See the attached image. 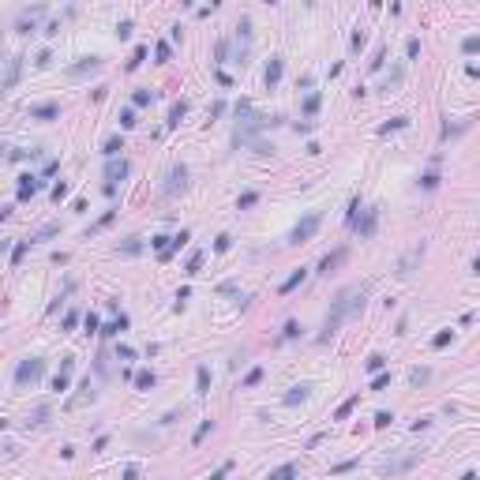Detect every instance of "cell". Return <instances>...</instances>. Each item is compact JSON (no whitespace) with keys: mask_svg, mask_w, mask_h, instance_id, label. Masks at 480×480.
Instances as JSON below:
<instances>
[{"mask_svg":"<svg viewBox=\"0 0 480 480\" xmlns=\"http://www.w3.org/2000/svg\"><path fill=\"white\" fill-rule=\"evenodd\" d=\"M364 296H368V285H360V289H345L338 300H334V312L323 319V330H319V341H330L334 334H338V326L349 319V315L364 312Z\"/></svg>","mask_w":480,"mask_h":480,"instance_id":"6da1fadb","label":"cell"},{"mask_svg":"<svg viewBox=\"0 0 480 480\" xmlns=\"http://www.w3.org/2000/svg\"><path fill=\"white\" fill-rule=\"evenodd\" d=\"M278 124H282V117H263V113L252 109V101H240L236 105V135H233V143L236 147H252L259 131L278 128Z\"/></svg>","mask_w":480,"mask_h":480,"instance_id":"7a4b0ae2","label":"cell"},{"mask_svg":"<svg viewBox=\"0 0 480 480\" xmlns=\"http://www.w3.org/2000/svg\"><path fill=\"white\" fill-rule=\"evenodd\" d=\"M45 375V360H38V357H26V360H19V368H15V387L19 390H26V387H34L38 379Z\"/></svg>","mask_w":480,"mask_h":480,"instance_id":"3957f363","label":"cell"},{"mask_svg":"<svg viewBox=\"0 0 480 480\" xmlns=\"http://www.w3.org/2000/svg\"><path fill=\"white\" fill-rule=\"evenodd\" d=\"M417 462H420V450H405L401 458H387V462L379 465V476H390V480H394V476H405Z\"/></svg>","mask_w":480,"mask_h":480,"instance_id":"277c9868","label":"cell"},{"mask_svg":"<svg viewBox=\"0 0 480 480\" xmlns=\"http://www.w3.org/2000/svg\"><path fill=\"white\" fill-rule=\"evenodd\" d=\"M319 222H323L319 210H312L308 218H300V222L293 225V233H289V244H308V240L315 236V229H319Z\"/></svg>","mask_w":480,"mask_h":480,"instance_id":"5b68a950","label":"cell"},{"mask_svg":"<svg viewBox=\"0 0 480 480\" xmlns=\"http://www.w3.org/2000/svg\"><path fill=\"white\" fill-rule=\"evenodd\" d=\"M375 225H379V207H364V214L353 218V233H357L360 240L375 236Z\"/></svg>","mask_w":480,"mask_h":480,"instance_id":"8992f818","label":"cell"},{"mask_svg":"<svg viewBox=\"0 0 480 480\" xmlns=\"http://www.w3.org/2000/svg\"><path fill=\"white\" fill-rule=\"evenodd\" d=\"M131 173V165L124 158H113V161H105V195H117V184L124 177Z\"/></svg>","mask_w":480,"mask_h":480,"instance_id":"52a82bcc","label":"cell"},{"mask_svg":"<svg viewBox=\"0 0 480 480\" xmlns=\"http://www.w3.org/2000/svg\"><path fill=\"white\" fill-rule=\"evenodd\" d=\"M248 49H252V19L240 15V23H236V60L240 64L248 60Z\"/></svg>","mask_w":480,"mask_h":480,"instance_id":"ba28073f","label":"cell"},{"mask_svg":"<svg viewBox=\"0 0 480 480\" xmlns=\"http://www.w3.org/2000/svg\"><path fill=\"white\" fill-rule=\"evenodd\" d=\"M188 188V169L184 165H173L165 173V188H161V195H177V191H184Z\"/></svg>","mask_w":480,"mask_h":480,"instance_id":"9c48e42d","label":"cell"},{"mask_svg":"<svg viewBox=\"0 0 480 480\" xmlns=\"http://www.w3.org/2000/svg\"><path fill=\"white\" fill-rule=\"evenodd\" d=\"M38 188H42V180H38L34 173H23V177H19V188H15V199L26 203L30 195H38Z\"/></svg>","mask_w":480,"mask_h":480,"instance_id":"30bf717a","label":"cell"},{"mask_svg":"<svg viewBox=\"0 0 480 480\" xmlns=\"http://www.w3.org/2000/svg\"><path fill=\"white\" fill-rule=\"evenodd\" d=\"M38 15H45V4H34V8H23L19 12V19H15V30L19 34H26V30H34V19Z\"/></svg>","mask_w":480,"mask_h":480,"instance_id":"8fae6325","label":"cell"},{"mask_svg":"<svg viewBox=\"0 0 480 480\" xmlns=\"http://www.w3.org/2000/svg\"><path fill=\"white\" fill-rule=\"evenodd\" d=\"M94 72H101V60H98V56H83L79 64H72V68H68L72 79H83V75H94Z\"/></svg>","mask_w":480,"mask_h":480,"instance_id":"7c38bea8","label":"cell"},{"mask_svg":"<svg viewBox=\"0 0 480 480\" xmlns=\"http://www.w3.org/2000/svg\"><path fill=\"white\" fill-rule=\"evenodd\" d=\"M282 72H285L282 56H270V64H266V72H263V83H266V90H274V86L282 83Z\"/></svg>","mask_w":480,"mask_h":480,"instance_id":"4fadbf2b","label":"cell"},{"mask_svg":"<svg viewBox=\"0 0 480 480\" xmlns=\"http://www.w3.org/2000/svg\"><path fill=\"white\" fill-rule=\"evenodd\" d=\"M19 72H23V56H8V72H4V90H15Z\"/></svg>","mask_w":480,"mask_h":480,"instance_id":"5bb4252c","label":"cell"},{"mask_svg":"<svg viewBox=\"0 0 480 480\" xmlns=\"http://www.w3.org/2000/svg\"><path fill=\"white\" fill-rule=\"evenodd\" d=\"M308 383H296V387H289V390H285V394H282V405H300V401L304 398H308Z\"/></svg>","mask_w":480,"mask_h":480,"instance_id":"9a60e30c","label":"cell"},{"mask_svg":"<svg viewBox=\"0 0 480 480\" xmlns=\"http://www.w3.org/2000/svg\"><path fill=\"white\" fill-rule=\"evenodd\" d=\"M60 117V105L56 101H45V105H34L30 109V120H56Z\"/></svg>","mask_w":480,"mask_h":480,"instance_id":"2e32d148","label":"cell"},{"mask_svg":"<svg viewBox=\"0 0 480 480\" xmlns=\"http://www.w3.org/2000/svg\"><path fill=\"white\" fill-rule=\"evenodd\" d=\"M304 282H308V266H300V270H293V274H289V278H285V282H282V289H278V293L285 296V293H293L296 285H304Z\"/></svg>","mask_w":480,"mask_h":480,"instance_id":"e0dca14e","label":"cell"},{"mask_svg":"<svg viewBox=\"0 0 480 480\" xmlns=\"http://www.w3.org/2000/svg\"><path fill=\"white\" fill-rule=\"evenodd\" d=\"M120 330H128V315H124V312H120L113 323H105V326H101V338H117Z\"/></svg>","mask_w":480,"mask_h":480,"instance_id":"ac0fdd59","label":"cell"},{"mask_svg":"<svg viewBox=\"0 0 480 480\" xmlns=\"http://www.w3.org/2000/svg\"><path fill=\"white\" fill-rule=\"evenodd\" d=\"M120 150H124V139H120V135H109V139L101 143V154L109 158V161H113V158H120Z\"/></svg>","mask_w":480,"mask_h":480,"instance_id":"d6986e66","label":"cell"},{"mask_svg":"<svg viewBox=\"0 0 480 480\" xmlns=\"http://www.w3.org/2000/svg\"><path fill=\"white\" fill-rule=\"evenodd\" d=\"M195 394H210V368L207 364L195 368Z\"/></svg>","mask_w":480,"mask_h":480,"instance_id":"ffe728a7","label":"cell"},{"mask_svg":"<svg viewBox=\"0 0 480 480\" xmlns=\"http://www.w3.org/2000/svg\"><path fill=\"white\" fill-rule=\"evenodd\" d=\"M345 259V248H338V252H330V255H323V263H319V274H330L334 266H338Z\"/></svg>","mask_w":480,"mask_h":480,"instance_id":"44dd1931","label":"cell"},{"mask_svg":"<svg viewBox=\"0 0 480 480\" xmlns=\"http://www.w3.org/2000/svg\"><path fill=\"white\" fill-rule=\"evenodd\" d=\"M184 117H188V101L180 98V101H173V109H169V128H177Z\"/></svg>","mask_w":480,"mask_h":480,"instance_id":"7402d4cb","label":"cell"},{"mask_svg":"<svg viewBox=\"0 0 480 480\" xmlns=\"http://www.w3.org/2000/svg\"><path fill=\"white\" fill-rule=\"evenodd\" d=\"M296 476H300V469H296V465H278L266 480H296Z\"/></svg>","mask_w":480,"mask_h":480,"instance_id":"603a6c76","label":"cell"},{"mask_svg":"<svg viewBox=\"0 0 480 480\" xmlns=\"http://www.w3.org/2000/svg\"><path fill=\"white\" fill-rule=\"evenodd\" d=\"M56 233H60V225L49 222V225H42V229H38V233L30 236V244H42V240H49V236H56Z\"/></svg>","mask_w":480,"mask_h":480,"instance_id":"cb8c5ba5","label":"cell"},{"mask_svg":"<svg viewBox=\"0 0 480 480\" xmlns=\"http://www.w3.org/2000/svg\"><path fill=\"white\" fill-rule=\"evenodd\" d=\"M154 383H158V375H154V371H147V368L135 375V387H139V390H154Z\"/></svg>","mask_w":480,"mask_h":480,"instance_id":"d4e9b609","label":"cell"},{"mask_svg":"<svg viewBox=\"0 0 480 480\" xmlns=\"http://www.w3.org/2000/svg\"><path fill=\"white\" fill-rule=\"evenodd\" d=\"M428 379H431V368H413V371H409V383H413V387H424Z\"/></svg>","mask_w":480,"mask_h":480,"instance_id":"484cf974","label":"cell"},{"mask_svg":"<svg viewBox=\"0 0 480 480\" xmlns=\"http://www.w3.org/2000/svg\"><path fill=\"white\" fill-rule=\"evenodd\" d=\"M26 252H30V240H19V244L12 248V266L23 263V255H26Z\"/></svg>","mask_w":480,"mask_h":480,"instance_id":"4316f807","label":"cell"},{"mask_svg":"<svg viewBox=\"0 0 480 480\" xmlns=\"http://www.w3.org/2000/svg\"><path fill=\"white\" fill-rule=\"evenodd\" d=\"M203 259H207L203 252H195V255H191V259H188V266H184V274H188V278H191V274H199V270H203Z\"/></svg>","mask_w":480,"mask_h":480,"instance_id":"83f0119b","label":"cell"},{"mask_svg":"<svg viewBox=\"0 0 480 480\" xmlns=\"http://www.w3.org/2000/svg\"><path fill=\"white\" fill-rule=\"evenodd\" d=\"M405 117H394V120H387V124H383V128H379V135H390V131H401V128H405Z\"/></svg>","mask_w":480,"mask_h":480,"instance_id":"f1b7e54d","label":"cell"},{"mask_svg":"<svg viewBox=\"0 0 480 480\" xmlns=\"http://www.w3.org/2000/svg\"><path fill=\"white\" fill-rule=\"evenodd\" d=\"M150 101H154V90H150V86L135 90V98H131V105H139V109H143V105H150Z\"/></svg>","mask_w":480,"mask_h":480,"instance_id":"f546056e","label":"cell"},{"mask_svg":"<svg viewBox=\"0 0 480 480\" xmlns=\"http://www.w3.org/2000/svg\"><path fill=\"white\" fill-rule=\"evenodd\" d=\"M462 53H465V56L480 53V34H469V38H465V42H462Z\"/></svg>","mask_w":480,"mask_h":480,"instance_id":"4dcf8cb0","label":"cell"},{"mask_svg":"<svg viewBox=\"0 0 480 480\" xmlns=\"http://www.w3.org/2000/svg\"><path fill=\"white\" fill-rule=\"evenodd\" d=\"M113 218H117V207H109V210H105V214L98 218V222H94V225H90V233H98V229H105V225H109V222H113Z\"/></svg>","mask_w":480,"mask_h":480,"instance_id":"1f68e13d","label":"cell"},{"mask_svg":"<svg viewBox=\"0 0 480 480\" xmlns=\"http://www.w3.org/2000/svg\"><path fill=\"white\" fill-rule=\"evenodd\" d=\"M139 248H143V244H139V236H128V240H124V244L117 248V252H124V255H139Z\"/></svg>","mask_w":480,"mask_h":480,"instance_id":"d6a6232c","label":"cell"},{"mask_svg":"<svg viewBox=\"0 0 480 480\" xmlns=\"http://www.w3.org/2000/svg\"><path fill=\"white\" fill-rule=\"evenodd\" d=\"M289 338H300V323H296V319H289V323L282 326V341H289Z\"/></svg>","mask_w":480,"mask_h":480,"instance_id":"836d02e7","label":"cell"},{"mask_svg":"<svg viewBox=\"0 0 480 480\" xmlns=\"http://www.w3.org/2000/svg\"><path fill=\"white\" fill-rule=\"evenodd\" d=\"M420 188H424V191H435V188H439V173H435V169L424 173V177H420Z\"/></svg>","mask_w":480,"mask_h":480,"instance_id":"e575fe53","label":"cell"},{"mask_svg":"<svg viewBox=\"0 0 480 480\" xmlns=\"http://www.w3.org/2000/svg\"><path fill=\"white\" fill-rule=\"evenodd\" d=\"M259 203V191H244V195L236 199V210H248V207H255Z\"/></svg>","mask_w":480,"mask_h":480,"instance_id":"d590c367","label":"cell"},{"mask_svg":"<svg viewBox=\"0 0 480 480\" xmlns=\"http://www.w3.org/2000/svg\"><path fill=\"white\" fill-rule=\"evenodd\" d=\"M154 53H158V64H169V56H173V45H169V42H158V45H154Z\"/></svg>","mask_w":480,"mask_h":480,"instance_id":"8d00e7d4","label":"cell"},{"mask_svg":"<svg viewBox=\"0 0 480 480\" xmlns=\"http://www.w3.org/2000/svg\"><path fill=\"white\" fill-rule=\"evenodd\" d=\"M315 109H319V94H308V98H304V117H315Z\"/></svg>","mask_w":480,"mask_h":480,"instance_id":"74e56055","label":"cell"},{"mask_svg":"<svg viewBox=\"0 0 480 480\" xmlns=\"http://www.w3.org/2000/svg\"><path fill=\"white\" fill-rule=\"evenodd\" d=\"M143 60H147V45H139V49L131 53V60H128V72H135V68H139Z\"/></svg>","mask_w":480,"mask_h":480,"instance_id":"f35d334b","label":"cell"},{"mask_svg":"<svg viewBox=\"0 0 480 480\" xmlns=\"http://www.w3.org/2000/svg\"><path fill=\"white\" fill-rule=\"evenodd\" d=\"M454 341V330H439L435 338H431V345H435V349H443V345H450Z\"/></svg>","mask_w":480,"mask_h":480,"instance_id":"ab89813d","label":"cell"},{"mask_svg":"<svg viewBox=\"0 0 480 480\" xmlns=\"http://www.w3.org/2000/svg\"><path fill=\"white\" fill-rule=\"evenodd\" d=\"M188 240H191V233H188V229H180V233H177V236L169 240V255H173V248H184Z\"/></svg>","mask_w":480,"mask_h":480,"instance_id":"60d3db41","label":"cell"},{"mask_svg":"<svg viewBox=\"0 0 480 480\" xmlns=\"http://www.w3.org/2000/svg\"><path fill=\"white\" fill-rule=\"evenodd\" d=\"M120 128H135V109H120Z\"/></svg>","mask_w":480,"mask_h":480,"instance_id":"b9f144b4","label":"cell"},{"mask_svg":"<svg viewBox=\"0 0 480 480\" xmlns=\"http://www.w3.org/2000/svg\"><path fill=\"white\" fill-rule=\"evenodd\" d=\"M45 420H49V409H45V405H42V409H34V417H30V420H26V424H34V428H42V424H45Z\"/></svg>","mask_w":480,"mask_h":480,"instance_id":"7bdbcfd3","label":"cell"},{"mask_svg":"<svg viewBox=\"0 0 480 480\" xmlns=\"http://www.w3.org/2000/svg\"><path fill=\"white\" fill-rule=\"evenodd\" d=\"M218 293H225V296H240V285H236V282H222V285H218ZM240 300H244V296H240Z\"/></svg>","mask_w":480,"mask_h":480,"instance_id":"ee69618b","label":"cell"},{"mask_svg":"<svg viewBox=\"0 0 480 480\" xmlns=\"http://www.w3.org/2000/svg\"><path fill=\"white\" fill-rule=\"evenodd\" d=\"M383 364H387V357H379V353H375V357H368V371H371V375H379Z\"/></svg>","mask_w":480,"mask_h":480,"instance_id":"f6af8a7d","label":"cell"},{"mask_svg":"<svg viewBox=\"0 0 480 480\" xmlns=\"http://www.w3.org/2000/svg\"><path fill=\"white\" fill-rule=\"evenodd\" d=\"M60 199H68V184L56 180V184H53V203H60Z\"/></svg>","mask_w":480,"mask_h":480,"instance_id":"bcb514c9","label":"cell"},{"mask_svg":"<svg viewBox=\"0 0 480 480\" xmlns=\"http://www.w3.org/2000/svg\"><path fill=\"white\" fill-rule=\"evenodd\" d=\"M229 248H233V236H229V233H222V236L214 240V252H229Z\"/></svg>","mask_w":480,"mask_h":480,"instance_id":"7dc6e473","label":"cell"},{"mask_svg":"<svg viewBox=\"0 0 480 480\" xmlns=\"http://www.w3.org/2000/svg\"><path fill=\"white\" fill-rule=\"evenodd\" d=\"M210 428H214V420H203V424L195 428V443H203V439L210 435Z\"/></svg>","mask_w":480,"mask_h":480,"instance_id":"c3c4849f","label":"cell"},{"mask_svg":"<svg viewBox=\"0 0 480 480\" xmlns=\"http://www.w3.org/2000/svg\"><path fill=\"white\" fill-rule=\"evenodd\" d=\"M387 387H390V375H387V371H379V375L371 379V390H387Z\"/></svg>","mask_w":480,"mask_h":480,"instance_id":"681fc988","label":"cell"},{"mask_svg":"<svg viewBox=\"0 0 480 480\" xmlns=\"http://www.w3.org/2000/svg\"><path fill=\"white\" fill-rule=\"evenodd\" d=\"M83 323H86V334H101V330H98V315H94V312H86Z\"/></svg>","mask_w":480,"mask_h":480,"instance_id":"f907efd6","label":"cell"},{"mask_svg":"<svg viewBox=\"0 0 480 480\" xmlns=\"http://www.w3.org/2000/svg\"><path fill=\"white\" fill-rule=\"evenodd\" d=\"M117 360H135V349L131 345H117Z\"/></svg>","mask_w":480,"mask_h":480,"instance_id":"816d5d0a","label":"cell"},{"mask_svg":"<svg viewBox=\"0 0 480 480\" xmlns=\"http://www.w3.org/2000/svg\"><path fill=\"white\" fill-rule=\"evenodd\" d=\"M259 379H263V368H252V371H248V375H244V387H255Z\"/></svg>","mask_w":480,"mask_h":480,"instance_id":"f5cc1de1","label":"cell"},{"mask_svg":"<svg viewBox=\"0 0 480 480\" xmlns=\"http://www.w3.org/2000/svg\"><path fill=\"white\" fill-rule=\"evenodd\" d=\"M417 53H420V38H409V42H405V56L413 60V56H417Z\"/></svg>","mask_w":480,"mask_h":480,"instance_id":"db71d44e","label":"cell"},{"mask_svg":"<svg viewBox=\"0 0 480 480\" xmlns=\"http://www.w3.org/2000/svg\"><path fill=\"white\" fill-rule=\"evenodd\" d=\"M357 401H360V398H349V401H345V405L338 409V420H345V417H349V413H353V405H357Z\"/></svg>","mask_w":480,"mask_h":480,"instance_id":"11a10c76","label":"cell"},{"mask_svg":"<svg viewBox=\"0 0 480 480\" xmlns=\"http://www.w3.org/2000/svg\"><path fill=\"white\" fill-rule=\"evenodd\" d=\"M349 49H353V53H360V49H364V30H357V34H353V42H349Z\"/></svg>","mask_w":480,"mask_h":480,"instance_id":"9f6ffc18","label":"cell"},{"mask_svg":"<svg viewBox=\"0 0 480 480\" xmlns=\"http://www.w3.org/2000/svg\"><path fill=\"white\" fill-rule=\"evenodd\" d=\"M229 469H233V462H225L222 469H214V473H210V480H225V476H229Z\"/></svg>","mask_w":480,"mask_h":480,"instance_id":"6f0895ef","label":"cell"},{"mask_svg":"<svg viewBox=\"0 0 480 480\" xmlns=\"http://www.w3.org/2000/svg\"><path fill=\"white\" fill-rule=\"evenodd\" d=\"M49 60H53V53H49V49H42V53L34 56V64H38V68H45V64H49Z\"/></svg>","mask_w":480,"mask_h":480,"instance_id":"680465c9","label":"cell"},{"mask_svg":"<svg viewBox=\"0 0 480 480\" xmlns=\"http://www.w3.org/2000/svg\"><path fill=\"white\" fill-rule=\"evenodd\" d=\"M390 420H394V417H390V413H387V409H383V413H375V428H387V424H390Z\"/></svg>","mask_w":480,"mask_h":480,"instance_id":"91938a15","label":"cell"},{"mask_svg":"<svg viewBox=\"0 0 480 480\" xmlns=\"http://www.w3.org/2000/svg\"><path fill=\"white\" fill-rule=\"evenodd\" d=\"M131 30H135V26H131V19H124V23L117 26V34H120V38H131Z\"/></svg>","mask_w":480,"mask_h":480,"instance_id":"94428289","label":"cell"},{"mask_svg":"<svg viewBox=\"0 0 480 480\" xmlns=\"http://www.w3.org/2000/svg\"><path fill=\"white\" fill-rule=\"evenodd\" d=\"M124 480H139V465H124Z\"/></svg>","mask_w":480,"mask_h":480,"instance_id":"6125c7cd","label":"cell"},{"mask_svg":"<svg viewBox=\"0 0 480 480\" xmlns=\"http://www.w3.org/2000/svg\"><path fill=\"white\" fill-rule=\"evenodd\" d=\"M75 323H79V312H68V315H64V326H68V330H72Z\"/></svg>","mask_w":480,"mask_h":480,"instance_id":"be15d7a7","label":"cell"},{"mask_svg":"<svg viewBox=\"0 0 480 480\" xmlns=\"http://www.w3.org/2000/svg\"><path fill=\"white\" fill-rule=\"evenodd\" d=\"M473 270H476V274H480V255H476V259H473Z\"/></svg>","mask_w":480,"mask_h":480,"instance_id":"e7e4bbea","label":"cell"},{"mask_svg":"<svg viewBox=\"0 0 480 480\" xmlns=\"http://www.w3.org/2000/svg\"><path fill=\"white\" fill-rule=\"evenodd\" d=\"M462 480H476V473H462Z\"/></svg>","mask_w":480,"mask_h":480,"instance_id":"03108f58","label":"cell"}]
</instances>
